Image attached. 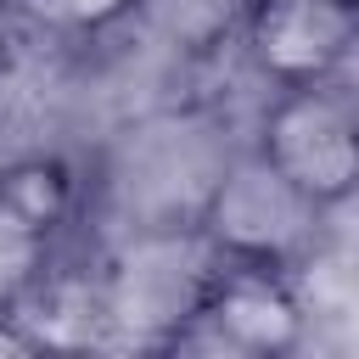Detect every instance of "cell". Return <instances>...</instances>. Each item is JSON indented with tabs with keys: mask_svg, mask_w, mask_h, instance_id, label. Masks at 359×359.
Segmentation results:
<instances>
[{
	"mask_svg": "<svg viewBox=\"0 0 359 359\" xmlns=\"http://www.w3.org/2000/svg\"><path fill=\"white\" fill-rule=\"evenodd\" d=\"M168 348H208L241 359H280L309 342V303L297 292V269L213 258L191 280L180 325L163 337Z\"/></svg>",
	"mask_w": 359,
	"mask_h": 359,
	"instance_id": "6da1fadb",
	"label": "cell"
},
{
	"mask_svg": "<svg viewBox=\"0 0 359 359\" xmlns=\"http://www.w3.org/2000/svg\"><path fill=\"white\" fill-rule=\"evenodd\" d=\"M252 151L314 208H348L359 196V95L342 79L275 90L258 118Z\"/></svg>",
	"mask_w": 359,
	"mask_h": 359,
	"instance_id": "7a4b0ae2",
	"label": "cell"
},
{
	"mask_svg": "<svg viewBox=\"0 0 359 359\" xmlns=\"http://www.w3.org/2000/svg\"><path fill=\"white\" fill-rule=\"evenodd\" d=\"M320 230H325V208H314L258 151H241L236 163H224L196 208V236L213 258L303 269L320 247Z\"/></svg>",
	"mask_w": 359,
	"mask_h": 359,
	"instance_id": "3957f363",
	"label": "cell"
},
{
	"mask_svg": "<svg viewBox=\"0 0 359 359\" xmlns=\"http://www.w3.org/2000/svg\"><path fill=\"white\" fill-rule=\"evenodd\" d=\"M241 45L275 90L342 79L359 50V0H247Z\"/></svg>",
	"mask_w": 359,
	"mask_h": 359,
	"instance_id": "277c9868",
	"label": "cell"
},
{
	"mask_svg": "<svg viewBox=\"0 0 359 359\" xmlns=\"http://www.w3.org/2000/svg\"><path fill=\"white\" fill-rule=\"evenodd\" d=\"M0 196L11 208H22L39 230L62 236L79 213V168L56 151H22V157L0 163Z\"/></svg>",
	"mask_w": 359,
	"mask_h": 359,
	"instance_id": "5b68a950",
	"label": "cell"
},
{
	"mask_svg": "<svg viewBox=\"0 0 359 359\" xmlns=\"http://www.w3.org/2000/svg\"><path fill=\"white\" fill-rule=\"evenodd\" d=\"M50 264H56V236L0 196V314L34 309L50 292Z\"/></svg>",
	"mask_w": 359,
	"mask_h": 359,
	"instance_id": "8992f818",
	"label": "cell"
},
{
	"mask_svg": "<svg viewBox=\"0 0 359 359\" xmlns=\"http://www.w3.org/2000/svg\"><path fill=\"white\" fill-rule=\"evenodd\" d=\"M11 17H22L28 28L39 34H56V39H95L118 22H129L146 0H6Z\"/></svg>",
	"mask_w": 359,
	"mask_h": 359,
	"instance_id": "52a82bcc",
	"label": "cell"
}]
</instances>
